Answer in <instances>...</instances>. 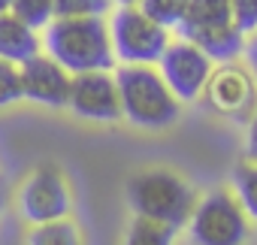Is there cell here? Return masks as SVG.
<instances>
[{"label":"cell","instance_id":"cell-12","mask_svg":"<svg viewBox=\"0 0 257 245\" xmlns=\"http://www.w3.org/2000/svg\"><path fill=\"white\" fill-rule=\"evenodd\" d=\"M188 43H194L197 49H203L215 64H227V61H236L245 49V34L230 22V25H221V28H209V31H194L188 37H182Z\"/></svg>","mask_w":257,"mask_h":245},{"label":"cell","instance_id":"cell-22","mask_svg":"<svg viewBox=\"0 0 257 245\" xmlns=\"http://www.w3.org/2000/svg\"><path fill=\"white\" fill-rule=\"evenodd\" d=\"M242 55H245V61H248V70H251L254 82H257V31H254V34H248V40H245V49H242Z\"/></svg>","mask_w":257,"mask_h":245},{"label":"cell","instance_id":"cell-9","mask_svg":"<svg viewBox=\"0 0 257 245\" xmlns=\"http://www.w3.org/2000/svg\"><path fill=\"white\" fill-rule=\"evenodd\" d=\"M67 106L88 121H118L121 118V97H118V82L109 70H91V73H76L70 82V100Z\"/></svg>","mask_w":257,"mask_h":245},{"label":"cell","instance_id":"cell-1","mask_svg":"<svg viewBox=\"0 0 257 245\" xmlns=\"http://www.w3.org/2000/svg\"><path fill=\"white\" fill-rule=\"evenodd\" d=\"M46 55H52L67 73L112 70V40L103 16H55L43 37Z\"/></svg>","mask_w":257,"mask_h":245},{"label":"cell","instance_id":"cell-19","mask_svg":"<svg viewBox=\"0 0 257 245\" xmlns=\"http://www.w3.org/2000/svg\"><path fill=\"white\" fill-rule=\"evenodd\" d=\"M22 100V76L19 64H10L0 58V109H7Z\"/></svg>","mask_w":257,"mask_h":245},{"label":"cell","instance_id":"cell-8","mask_svg":"<svg viewBox=\"0 0 257 245\" xmlns=\"http://www.w3.org/2000/svg\"><path fill=\"white\" fill-rule=\"evenodd\" d=\"M158 70H161L164 82L170 85V91L182 103H188L203 94V88L215 70V61L188 40H170V46L164 49V55L158 61Z\"/></svg>","mask_w":257,"mask_h":245},{"label":"cell","instance_id":"cell-17","mask_svg":"<svg viewBox=\"0 0 257 245\" xmlns=\"http://www.w3.org/2000/svg\"><path fill=\"white\" fill-rule=\"evenodd\" d=\"M188 4H191V0H140L137 7H140L149 19H155L161 28L176 31V28L182 25L185 13H188Z\"/></svg>","mask_w":257,"mask_h":245},{"label":"cell","instance_id":"cell-4","mask_svg":"<svg viewBox=\"0 0 257 245\" xmlns=\"http://www.w3.org/2000/svg\"><path fill=\"white\" fill-rule=\"evenodd\" d=\"M109 40L118 64H158L170 46V31L140 7H121L109 22Z\"/></svg>","mask_w":257,"mask_h":245},{"label":"cell","instance_id":"cell-24","mask_svg":"<svg viewBox=\"0 0 257 245\" xmlns=\"http://www.w3.org/2000/svg\"><path fill=\"white\" fill-rule=\"evenodd\" d=\"M112 4H121V7H137L140 0H112Z\"/></svg>","mask_w":257,"mask_h":245},{"label":"cell","instance_id":"cell-6","mask_svg":"<svg viewBox=\"0 0 257 245\" xmlns=\"http://www.w3.org/2000/svg\"><path fill=\"white\" fill-rule=\"evenodd\" d=\"M70 206H73L70 185H67L64 173L52 164L37 167L19 188V212L31 224H46V221L67 218Z\"/></svg>","mask_w":257,"mask_h":245},{"label":"cell","instance_id":"cell-11","mask_svg":"<svg viewBox=\"0 0 257 245\" xmlns=\"http://www.w3.org/2000/svg\"><path fill=\"white\" fill-rule=\"evenodd\" d=\"M43 40L34 28L19 22L13 13H0V58L10 64H25L28 58L40 55Z\"/></svg>","mask_w":257,"mask_h":245},{"label":"cell","instance_id":"cell-15","mask_svg":"<svg viewBox=\"0 0 257 245\" xmlns=\"http://www.w3.org/2000/svg\"><path fill=\"white\" fill-rule=\"evenodd\" d=\"M28 245H79V230L67 218L34 224V230L28 236Z\"/></svg>","mask_w":257,"mask_h":245},{"label":"cell","instance_id":"cell-20","mask_svg":"<svg viewBox=\"0 0 257 245\" xmlns=\"http://www.w3.org/2000/svg\"><path fill=\"white\" fill-rule=\"evenodd\" d=\"M112 0H55V16H106Z\"/></svg>","mask_w":257,"mask_h":245},{"label":"cell","instance_id":"cell-5","mask_svg":"<svg viewBox=\"0 0 257 245\" xmlns=\"http://www.w3.org/2000/svg\"><path fill=\"white\" fill-rule=\"evenodd\" d=\"M188 227L194 245H242L248 239V215L230 191H209L200 197Z\"/></svg>","mask_w":257,"mask_h":245},{"label":"cell","instance_id":"cell-16","mask_svg":"<svg viewBox=\"0 0 257 245\" xmlns=\"http://www.w3.org/2000/svg\"><path fill=\"white\" fill-rule=\"evenodd\" d=\"M233 188H236V200L245 209V215L257 221V161L239 164L233 170Z\"/></svg>","mask_w":257,"mask_h":245},{"label":"cell","instance_id":"cell-21","mask_svg":"<svg viewBox=\"0 0 257 245\" xmlns=\"http://www.w3.org/2000/svg\"><path fill=\"white\" fill-rule=\"evenodd\" d=\"M230 10H233L236 28H239L245 37L257 31V0H230Z\"/></svg>","mask_w":257,"mask_h":245},{"label":"cell","instance_id":"cell-3","mask_svg":"<svg viewBox=\"0 0 257 245\" xmlns=\"http://www.w3.org/2000/svg\"><path fill=\"white\" fill-rule=\"evenodd\" d=\"M127 203L134 215L179 230L197 206V191L173 170H143L127 182Z\"/></svg>","mask_w":257,"mask_h":245},{"label":"cell","instance_id":"cell-26","mask_svg":"<svg viewBox=\"0 0 257 245\" xmlns=\"http://www.w3.org/2000/svg\"><path fill=\"white\" fill-rule=\"evenodd\" d=\"M4 200H7V188H4V182H0V209H4Z\"/></svg>","mask_w":257,"mask_h":245},{"label":"cell","instance_id":"cell-25","mask_svg":"<svg viewBox=\"0 0 257 245\" xmlns=\"http://www.w3.org/2000/svg\"><path fill=\"white\" fill-rule=\"evenodd\" d=\"M10 7H13V0H0V13H10Z\"/></svg>","mask_w":257,"mask_h":245},{"label":"cell","instance_id":"cell-23","mask_svg":"<svg viewBox=\"0 0 257 245\" xmlns=\"http://www.w3.org/2000/svg\"><path fill=\"white\" fill-rule=\"evenodd\" d=\"M245 149H248V158L257 161V109H254L251 118H248V140H245Z\"/></svg>","mask_w":257,"mask_h":245},{"label":"cell","instance_id":"cell-7","mask_svg":"<svg viewBox=\"0 0 257 245\" xmlns=\"http://www.w3.org/2000/svg\"><path fill=\"white\" fill-rule=\"evenodd\" d=\"M203 97L212 112L245 125L251 112L257 109V82H254L251 70L239 67L236 61H227L212 70V76L203 88Z\"/></svg>","mask_w":257,"mask_h":245},{"label":"cell","instance_id":"cell-2","mask_svg":"<svg viewBox=\"0 0 257 245\" xmlns=\"http://www.w3.org/2000/svg\"><path fill=\"white\" fill-rule=\"evenodd\" d=\"M115 82L121 97V118L131 125L143 131H164L179 121L182 100L170 91L155 64H121Z\"/></svg>","mask_w":257,"mask_h":245},{"label":"cell","instance_id":"cell-14","mask_svg":"<svg viewBox=\"0 0 257 245\" xmlns=\"http://www.w3.org/2000/svg\"><path fill=\"white\" fill-rule=\"evenodd\" d=\"M176 230L161 224V221H149V218H134L131 230H127L124 245H173Z\"/></svg>","mask_w":257,"mask_h":245},{"label":"cell","instance_id":"cell-13","mask_svg":"<svg viewBox=\"0 0 257 245\" xmlns=\"http://www.w3.org/2000/svg\"><path fill=\"white\" fill-rule=\"evenodd\" d=\"M230 22H233L230 0H191L188 13H185L182 25L176 31H179V37H188L194 31H209V28H221V25H230Z\"/></svg>","mask_w":257,"mask_h":245},{"label":"cell","instance_id":"cell-10","mask_svg":"<svg viewBox=\"0 0 257 245\" xmlns=\"http://www.w3.org/2000/svg\"><path fill=\"white\" fill-rule=\"evenodd\" d=\"M19 76H22V97L40 103V106H52L61 109L70 100V82L73 73H67L52 55H34L25 64H19Z\"/></svg>","mask_w":257,"mask_h":245},{"label":"cell","instance_id":"cell-18","mask_svg":"<svg viewBox=\"0 0 257 245\" xmlns=\"http://www.w3.org/2000/svg\"><path fill=\"white\" fill-rule=\"evenodd\" d=\"M10 13L25 22L34 31H46V25L55 19V0H13Z\"/></svg>","mask_w":257,"mask_h":245}]
</instances>
